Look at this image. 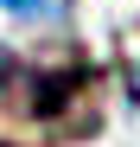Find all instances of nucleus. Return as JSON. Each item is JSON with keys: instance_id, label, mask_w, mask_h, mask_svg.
<instances>
[{"instance_id": "nucleus-1", "label": "nucleus", "mask_w": 140, "mask_h": 147, "mask_svg": "<svg viewBox=\"0 0 140 147\" xmlns=\"http://www.w3.org/2000/svg\"><path fill=\"white\" fill-rule=\"evenodd\" d=\"M83 83H89V64H57V70H45V64H19L13 51H0V96H13V109L32 115V121H57V115L83 96Z\"/></svg>"}, {"instance_id": "nucleus-2", "label": "nucleus", "mask_w": 140, "mask_h": 147, "mask_svg": "<svg viewBox=\"0 0 140 147\" xmlns=\"http://www.w3.org/2000/svg\"><path fill=\"white\" fill-rule=\"evenodd\" d=\"M0 7H7V13H45L51 0H0Z\"/></svg>"}]
</instances>
